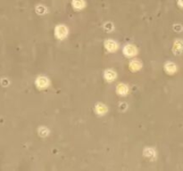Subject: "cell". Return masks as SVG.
Returning <instances> with one entry per match:
<instances>
[{
  "instance_id": "cell-1",
  "label": "cell",
  "mask_w": 183,
  "mask_h": 171,
  "mask_svg": "<svg viewBox=\"0 0 183 171\" xmlns=\"http://www.w3.org/2000/svg\"><path fill=\"white\" fill-rule=\"evenodd\" d=\"M68 34V30L66 29L65 26L63 25H59L55 28V36L58 38H63L67 36Z\"/></svg>"
},
{
  "instance_id": "cell-2",
  "label": "cell",
  "mask_w": 183,
  "mask_h": 171,
  "mask_svg": "<svg viewBox=\"0 0 183 171\" xmlns=\"http://www.w3.org/2000/svg\"><path fill=\"white\" fill-rule=\"evenodd\" d=\"M123 52L127 56H133L136 54L137 50L135 46H133L132 45H128L123 48Z\"/></svg>"
},
{
  "instance_id": "cell-3",
  "label": "cell",
  "mask_w": 183,
  "mask_h": 171,
  "mask_svg": "<svg viewBox=\"0 0 183 171\" xmlns=\"http://www.w3.org/2000/svg\"><path fill=\"white\" fill-rule=\"evenodd\" d=\"M36 85L39 88H45L48 85V79L45 77H39L36 80Z\"/></svg>"
},
{
  "instance_id": "cell-4",
  "label": "cell",
  "mask_w": 183,
  "mask_h": 171,
  "mask_svg": "<svg viewBox=\"0 0 183 171\" xmlns=\"http://www.w3.org/2000/svg\"><path fill=\"white\" fill-rule=\"evenodd\" d=\"M117 44H116L113 40H107L105 41V48L110 52H114L117 49Z\"/></svg>"
},
{
  "instance_id": "cell-5",
  "label": "cell",
  "mask_w": 183,
  "mask_h": 171,
  "mask_svg": "<svg viewBox=\"0 0 183 171\" xmlns=\"http://www.w3.org/2000/svg\"><path fill=\"white\" fill-rule=\"evenodd\" d=\"M183 51V42L180 40H178L173 46V52L175 54H180Z\"/></svg>"
},
{
  "instance_id": "cell-6",
  "label": "cell",
  "mask_w": 183,
  "mask_h": 171,
  "mask_svg": "<svg viewBox=\"0 0 183 171\" xmlns=\"http://www.w3.org/2000/svg\"><path fill=\"white\" fill-rule=\"evenodd\" d=\"M116 91H117V93L119 95H126L129 91V89H128V87L126 85H124V84H120L118 85L117 88H116Z\"/></svg>"
},
{
  "instance_id": "cell-7",
  "label": "cell",
  "mask_w": 183,
  "mask_h": 171,
  "mask_svg": "<svg viewBox=\"0 0 183 171\" xmlns=\"http://www.w3.org/2000/svg\"><path fill=\"white\" fill-rule=\"evenodd\" d=\"M164 69L168 73H170V74H172V73H174L176 71V66H175V64L172 63V62L166 63L165 66H164Z\"/></svg>"
},
{
  "instance_id": "cell-8",
  "label": "cell",
  "mask_w": 183,
  "mask_h": 171,
  "mask_svg": "<svg viewBox=\"0 0 183 171\" xmlns=\"http://www.w3.org/2000/svg\"><path fill=\"white\" fill-rule=\"evenodd\" d=\"M116 77V74H115V72L113 71V70H106L105 73V78L106 80L108 81H113Z\"/></svg>"
},
{
  "instance_id": "cell-9",
  "label": "cell",
  "mask_w": 183,
  "mask_h": 171,
  "mask_svg": "<svg viewBox=\"0 0 183 171\" xmlns=\"http://www.w3.org/2000/svg\"><path fill=\"white\" fill-rule=\"evenodd\" d=\"M84 1L83 0H73L72 1V5L74 8H76V9H81L84 6Z\"/></svg>"
},
{
  "instance_id": "cell-10",
  "label": "cell",
  "mask_w": 183,
  "mask_h": 171,
  "mask_svg": "<svg viewBox=\"0 0 183 171\" xmlns=\"http://www.w3.org/2000/svg\"><path fill=\"white\" fill-rule=\"evenodd\" d=\"M130 68L132 70H138L141 68V62L138 61H133L130 63Z\"/></svg>"
},
{
  "instance_id": "cell-11",
  "label": "cell",
  "mask_w": 183,
  "mask_h": 171,
  "mask_svg": "<svg viewBox=\"0 0 183 171\" xmlns=\"http://www.w3.org/2000/svg\"><path fill=\"white\" fill-rule=\"evenodd\" d=\"M96 110H97V113H99V114H104L105 112L107 111V108L103 104H97L96 107Z\"/></svg>"
},
{
  "instance_id": "cell-12",
  "label": "cell",
  "mask_w": 183,
  "mask_h": 171,
  "mask_svg": "<svg viewBox=\"0 0 183 171\" xmlns=\"http://www.w3.org/2000/svg\"><path fill=\"white\" fill-rule=\"evenodd\" d=\"M145 155H146V157H147V158L154 157V156H155V152H154V150H152V149H146V151H145Z\"/></svg>"
},
{
  "instance_id": "cell-13",
  "label": "cell",
  "mask_w": 183,
  "mask_h": 171,
  "mask_svg": "<svg viewBox=\"0 0 183 171\" xmlns=\"http://www.w3.org/2000/svg\"><path fill=\"white\" fill-rule=\"evenodd\" d=\"M179 5L183 8V0H179Z\"/></svg>"
}]
</instances>
